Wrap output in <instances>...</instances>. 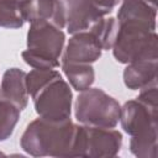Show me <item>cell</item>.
I'll list each match as a JSON object with an SVG mask.
<instances>
[{"mask_svg": "<svg viewBox=\"0 0 158 158\" xmlns=\"http://www.w3.org/2000/svg\"><path fill=\"white\" fill-rule=\"evenodd\" d=\"M0 99L11 102L20 111L27 107L28 93L26 86V72L16 67L4 72L0 83Z\"/></svg>", "mask_w": 158, "mask_h": 158, "instance_id": "30bf717a", "label": "cell"}, {"mask_svg": "<svg viewBox=\"0 0 158 158\" xmlns=\"http://www.w3.org/2000/svg\"><path fill=\"white\" fill-rule=\"evenodd\" d=\"M122 147V135L115 127L78 125L75 157H115Z\"/></svg>", "mask_w": 158, "mask_h": 158, "instance_id": "8992f818", "label": "cell"}, {"mask_svg": "<svg viewBox=\"0 0 158 158\" xmlns=\"http://www.w3.org/2000/svg\"><path fill=\"white\" fill-rule=\"evenodd\" d=\"M1 154H2V153H1V152H0V156H1Z\"/></svg>", "mask_w": 158, "mask_h": 158, "instance_id": "2e32d148", "label": "cell"}, {"mask_svg": "<svg viewBox=\"0 0 158 158\" xmlns=\"http://www.w3.org/2000/svg\"><path fill=\"white\" fill-rule=\"evenodd\" d=\"M74 115L81 125L116 127L120 122L121 105L102 89L90 86L77 96Z\"/></svg>", "mask_w": 158, "mask_h": 158, "instance_id": "277c9868", "label": "cell"}, {"mask_svg": "<svg viewBox=\"0 0 158 158\" xmlns=\"http://www.w3.org/2000/svg\"><path fill=\"white\" fill-rule=\"evenodd\" d=\"M65 28L73 35L89 30L102 16L88 0H65Z\"/></svg>", "mask_w": 158, "mask_h": 158, "instance_id": "9c48e42d", "label": "cell"}, {"mask_svg": "<svg viewBox=\"0 0 158 158\" xmlns=\"http://www.w3.org/2000/svg\"><path fill=\"white\" fill-rule=\"evenodd\" d=\"M158 57H144L126 64L123 83L131 90H142L157 84Z\"/></svg>", "mask_w": 158, "mask_h": 158, "instance_id": "ba28073f", "label": "cell"}, {"mask_svg": "<svg viewBox=\"0 0 158 158\" xmlns=\"http://www.w3.org/2000/svg\"><path fill=\"white\" fill-rule=\"evenodd\" d=\"M31 0H0V27L16 30L27 22Z\"/></svg>", "mask_w": 158, "mask_h": 158, "instance_id": "7c38bea8", "label": "cell"}, {"mask_svg": "<svg viewBox=\"0 0 158 158\" xmlns=\"http://www.w3.org/2000/svg\"><path fill=\"white\" fill-rule=\"evenodd\" d=\"M102 16L109 15L122 0H88Z\"/></svg>", "mask_w": 158, "mask_h": 158, "instance_id": "9a60e30c", "label": "cell"}, {"mask_svg": "<svg viewBox=\"0 0 158 158\" xmlns=\"http://www.w3.org/2000/svg\"><path fill=\"white\" fill-rule=\"evenodd\" d=\"M44 20L59 28L65 27V5L63 0H31L27 22Z\"/></svg>", "mask_w": 158, "mask_h": 158, "instance_id": "8fae6325", "label": "cell"}, {"mask_svg": "<svg viewBox=\"0 0 158 158\" xmlns=\"http://www.w3.org/2000/svg\"><path fill=\"white\" fill-rule=\"evenodd\" d=\"M27 48L21 52L23 62L35 69H56L65 44V33L56 25L36 20L30 22Z\"/></svg>", "mask_w": 158, "mask_h": 158, "instance_id": "3957f363", "label": "cell"}, {"mask_svg": "<svg viewBox=\"0 0 158 158\" xmlns=\"http://www.w3.org/2000/svg\"><path fill=\"white\" fill-rule=\"evenodd\" d=\"M63 1H65V0H63Z\"/></svg>", "mask_w": 158, "mask_h": 158, "instance_id": "e0dca14e", "label": "cell"}, {"mask_svg": "<svg viewBox=\"0 0 158 158\" xmlns=\"http://www.w3.org/2000/svg\"><path fill=\"white\" fill-rule=\"evenodd\" d=\"M77 127L70 118L54 121L38 117L26 126L20 146L32 157H75Z\"/></svg>", "mask_w": 158, "mask_h": 158, "instance_id": "6da1fadb", "label": "cell"}, {"mask_svg": "<svg viewBox=\"0 0 158 158\" xmlns=\"http://www.w3.org/2000/svg\"><path fill=\"white\" fill-rule=\"evenodd\" d=\"M38 117L62 121L70 118L73 93L68 81L57 70L31 95Z\"/></svg>", "mask_w": 158, "mask_h": 158, "instance_id": "5b68a950", "label": "cell"}, {"mask_svg": "<svg viewBox=\"0 0 158 158\" xmlns=\"http://www.w3.org/2000/svg\"><path fill=\"white\" fill-rule=\"evenodd\" d=\"M20 112L15 105L0 99V142L6 141L12 135L19 122Z\"/></svg>", "mask_w": 158, "mask_h": 158, "instance_id": "5bb4252c", "label": "cell"}, {"mask_svg": "<svg viewBox=\"0 0 158 158\" xmlns=\"http://www.w3.org/2000/svg\"><path fill=\"white\" fill-rule=\"evenodd\" d=\"M158 105L139 99L126 101L121 106L120 123L131 137H158Z\"/></svg>", "mask_w": 158, "mask_h": 158, "instance_id": "52a82bcc", "label": "cell"}, {"mask_svg": "<svg viewBox=\"0 0 158 158\" xmlns=\"http://www.w3.org/2000/svg\"><path fill=\"white\" fill-rule=\"evenodd\" d=\"M69 85L77 91L90 88L95 81V70L88 63H60Z\"/></svg>", "mask_w": 158, "mask_h": 158, "instance_id": "4fadbf2b", "label": "cell"}, {"mask_svg": "<svg viewBox=\"0 0 158 158\" xmlns=\"http://www.w3.org/2000/svg\"><path fill=\"white\" fill-rule=\"evenodd\" d=\"M112 43L114 58L122 64L144 57H158L157 20L142 17H117Z\"/></svg>", "mask_w": 158, "mask_h": 158, "instance_id": "7a4b0ae2", "label": "cell"}]
</instances>
